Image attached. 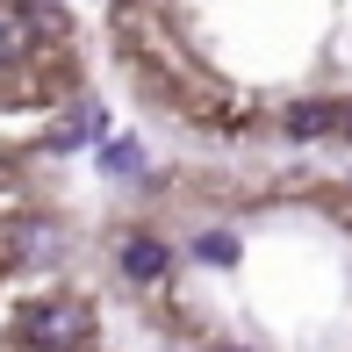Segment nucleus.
<instances>
[{"label": "nucleus", "mask_w": 352, "mask_h": 352, "mask_svg": "<svg viewBox=\"0 0 352 352\" xmlns=\"http://www.w3.org/2000/svg\"><path fill=\"white\" fill-rule=\"evenodd\" d=\"M87 331H94V309H87V302H72V295L43 302V309L29 316V345H36V352H79V345H87Z\"/></svg>", "instance_id": "nucleus-1"}, {"label": "nucleus", "mask_w": 352, "mask_h": 352, "mask_svg": "<svg viewBox=\"0 0 352 352\" xmlns=\"http://www.w3.org/2000/svg\"><path fill=\"white\" fill-rule=\"evenodd\" d=\"M116 266H122V274H130L137 287H158V280L173 274V252H166V237H144V230H130V237L116 245Z\"/></svg>", "instance_id": "nucleus-2"}, {"label": "nucleus", "mask_w": 352, "mask_h": 352, "mask_svg": "<svg viewBox=\"0 0 352 352\" xmlns=\"http://www.w3.org/2000/svg\"><path fill=\"white\" fill-rule=\"evenodd\" d=\"M345 130V101H309V108H287V137H331Z\"/></svg>", "instance_id": "nucleus-3"}, {"label": "nucleus", "mask_w": 352, "mask_h": 352, "mask_svg": "<svg viewBox=\"0 0 352 352\" xmlns=\"http://www.w3.org/2000/svg\"><path fill=\"white\" fill-rule=\"evenodd\" d=\"M101 173H122V180H130V173H144V151L137 144H101Z\"/></svg>", "instance_id": "nucleus-4"}, {"label": "nucleus", "mask_w": 352, "mask_h": 352, "mask_svg": "<svg viewBox=\"0 0 352 352\" xmlns=\"http://www.w3.org/2000/svg\"><path fill=\"white\" fill-rule=\"evenodd\" d=\"M195 252H201L209 266H230V259H237V237H230V230H209V237H201Z\"/></svg>", "instance_id": "nucleus-5"}, {"label": "nucleus", "mask_w": 352, "mask_h": 352, "mask_svg": "<svg viewBox=\"0 0 352 352\" xmlns=\"http://www.w3.org/2000/svg\"><path fill=\"white\" fill-rule=\"evenodd\" d=\"M22 43H29V22H22V14H0V65H8Z\"/></svg>", "instance_id": "nucleus-6"}, {"label": "nucleus", "mask_w": 352, "mask_h": 352, "mask_svg": "<svg viewBox=\"0 0 352 352\" xmlns=\"http://www.w3.org/2000/svg\"><path fill=\"white\" fill-rule=\"evenodd\" d=\"M230 352H237V345H230Z\"/></svg>", "instance_id": "nucleus-7"}]
</instances>
